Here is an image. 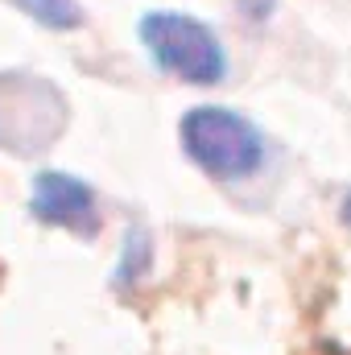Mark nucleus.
Returning a JSON list of instances; mask_svg holds the SVG:
<instances>
[{"label":"nucleus","instance_id":"f257e3e1","mask_svg":"<svg viewBox=\"0 0 351 355\" xmlns=\"http://www.w3.org/2000/svg\"><path fill=\"white\" fill-rule=\"evenodd\" d=\"M182 153L211 182H244L264 166V132L236 107L198 103L178 120Z\"/></svg>","mask_w":351,"mask_h":355},{"label":"nucleus","instance_id":"423d86ee","mask_svg":"<svg viewBox=\"0 0 351 355\" xmlns=\"http://www.w3.org/2000/svg\"><path fill=\"white\" fill-rule=\"evenodd\" d=\"M236 4V12L244 17V21H252V25H261L268 21L273 12H277V0H232Z\"/></svg>","mask_w":351,"mask_h":355},{"label":"nucleus","instance_id":"20e7f679","mask_svg":"<svg viewBox=\"0 0 351 355\" xmlns=\"http://www.w3.org/2000/svg\"><path fill=\"white\" fill-rule=\"evenodd\" d=\"M4 4H12L17 12H25L29 21H37L50 33H75L87 21L79 0H4Z\"/></svg>","mask_w":351,"mask_h":355},{"label":"nucleus","instance_id":"f03ea898","mask_svg":"<svg viewBox=\"0 0 351 355\" xmlns=\"http://www.w3.org/2000/svg\"><path fill=\"white\" fill-rule=\"evenodd\" d=\"M137 37L145 54L153 58V67L178 83L215 87L228 79V54H223L219 33L182 8H149L137 21Z\"/></svg>","mask_w":351,"mask_h":355},{"label":"nucleus","instance_id":"0eeeda50","mask_svg":"<svg viewBox=\"0 0 351 355\" xmlns=\"http://www.w3.org/2000/svg\"><path fill=\"white\" fill-rule=\"evenodd\" d=\"M339 219H343V223L351 227V190L343 194V202H339Z\"/></svg>","mask_w":351,"mask_h":355},{"label":"nucleus","instance_id":"7ed1b4c3","mask_svg":"<svg viewBox=\"0 0 351 355\" xmlns=\"http://www.w3.org/2000/svg\"><path fill=\"white\" fill-rule=\"evenodd\" d=\"M29 211L33 219L62 227L71 236H95L99 232V198L91 190V182L67 170H42L33 174V190H29Z\"/></svg>","mask_w":351,"mask_h":355},{"label":"nucleus","instance_id":"39448f33","mask_svg":"<svg viewBox=\"0 0 351 355\" xmlns=\"http://www.w3.org/2000/svg\"><path fill=\"white\" fill-rule=\"evenodd\" d=\"M153 261V244H149V232L132 227L124 236V252H120V265H116V285H128V281H141L145 268Z\"/></svg>","mask_w":351,"mask_h":355}]
</instances>
